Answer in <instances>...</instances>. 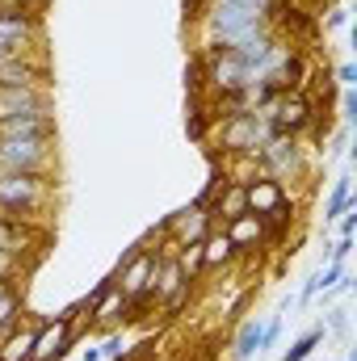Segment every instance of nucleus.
<instances>
[{
  "mask_svg": "<svg viewBox=\"0 0 357 361\" xmlns=\"http://www.w3.org/2000/svg\"><path fill=\"white\" fill-rule=\"evenodd\" d=\"M55 206V177L0 169V214L17 223H38Z\"/></svg>",
  "mask_w": 357,
  "mask_h": 361,
  "instance_id": "nucleus-1",
  "label": "nucleus"
},
{
  "mask_svg": "<svg viewBox=\"0 0 357 361\" xmlns=\"http://www.w3.org/2000/svg\"><path fill=\"white\" fill-rule=\"evenodd\" d=\"M198 68H202V89L210 92V101H219L227 92L253 89V72L231 47H202Z\"/></svg>",
  "mask_w": 357,
  "mask_h": 361,
  "instance_id": "nucleus-2",
  "label": "nucleus"
},
{
  "mask_svg": "<svg viewBox=\"0 0 357 361\" xmlns=\"http://www.w3.org/2000/svg\"><path fill=\"white\" fill-rule=\"evenodd\" d=\"M156 261H160V248H147V244H131L126 257L118 261V269H114V286L126 294V315L152 302L147 286H152V269H156Z\"/></svg>",
  "mask_w": 357,
  "mask_h": 361,
  "instance_id": "nucleus-3",
  "label": "nucleus"
},
{
  "mask_svg": "<svg viewBox=\"0 0 357 361\" xmlns=\"http://www.w3.org/2000/svg\"><path fill=\"white\" fill-rule=\"evenodd\" d=\"M0 169L8 173H59V139H0Z\"/></svg>",
  "mask_w": 357,
  "mask_h": 361,
  "instance_id": "nucleus-4",
  "label": "nucleus"
},
{
  "mask_svg": "<svg viewBox=\"0 0 357 361\" xmlns=\"http://www.w3.org/2000/svg\"><path fill=\"white\" fill-rule=\"evenodd\" d=\"M257 160V169L273 180H303L307 177V147H303V139H290V135H269L265 147L253 156Z\"/></svg>",
  "mask_w": 357,
  "mask_h": 361,
  "instance_id": "nucleus-5",
  "label": "nucleus"
},
{
  "mask_svg": "<svg viewBox=\"0 0 357 361\" xmlns=\"http://www.w3.org/2000/svg\"><path fill=\"white\" fill-rule=\"evenodd\" d=\"M273 135L269 122L248 109V114H227L223 126H219V143H223V156H257L265 147V139Z\"/></svg>",
  "mask_w": 357,
  "mask_h": 361,
  "instance_id": "nucleus-6",
  "label": "nucleus"
},
{
  "mask_svg": "<svg viewBox=\"0 0 357 361\" xmlns=\"http://www.w3.org/2000/svg\"><path fill=\"white\" fill-rule=\"evenodd\" d=\"M85 311V302L59 311L55 319H42L38 324V336H34V349H30V361H63L68 349L76 345V315Z\"/></svg>",
  "mask_w": 357,
  "mask_h": 361,
  "instance_id": "nucleus-7",
  "label": "nucleus"
},
{
  "mask_svg": "<svg viewBox=\"0 0 357 361\" xmlns=\"http://www.w3.org/2000/svg\"><path fill=\"white\" fill-rule=\"evenodd\" d=\"M214 227V219H210V210L206 206H185L177 210L164 227H160V235H164V248H160V257H177V248L185 244H198V240H206V231Z\"/></svg>",
  "mask_w": 357,
  "mask_h": 361,
  "instance_id": "nucleus-8",
  "label": "nucleus"
},
{
  "mask_svg": "<svg viewBox=\"0 0 357 361\" xmlns=\"http://www.w3.org/2000/svg\"><path fill=\"white\" fill-rule=\"evenodd\" d=\"M47 244V227H34V223H17V219H4L0 214V248L4 252H21V257H38Z\"/></svg>",
  "mask_w": 357,
  "mask_h": 361,
  "instance_id": "nucleus-9",
  "label": "nucleus"
},
{
  "mask_svg": "<svg viewBox=\"0 0 357 361\" xmlns=\"http://www.w3.org/2000/svg\"><path fill=\"white\" fill-rule=\"evenodd\" d=\"M0 139H59L55 114H8L0 118Z\"/></svg>",
  "mask_w": 357,
  "mask_h": 361,
  "instance_id": "nucleus-10",
  "label": "nucleus"
},
{
  "mask_svg": "<svg viewBox=\"0 0 357 361\" xmlns=\"http://www.w3.org/2000/svg\"><path fill=\"white\" fill-rule=\"evenodd\" d=\"M244 197H248V214H273L282 202H286V185L282 180L265 177V173H253V177L244 180Z\"/></svg>",
  "mask_w": 357,
  "mask_h": 361,
  "instance_id": "nucleus-11",
  "label": "nucleus"
},
{
  "mask_svg": "<svg viewBox=\"0 0 357 361\" xmlns=\"http://www.w3.org/2000/svg\"><path fill=\"white\" fill-rule=\"evenodd\" d=\"M181 286H189V277H185V269L177 265V257H160V261H156V269H152V286H147L152 302H156V307H164Z\"/></svg>",
  "mask_w": 357,
  "mask_h": 361,
  "instance_id": "nucleus-12",
  "label": "nucleus"
},
{
  "mask_svg": "<svg viewBox=\"0 0 357 361\" xmlns=\"http://www.w3.org/2000/svg\"><path fill=\"white\" fill-rule=\"evenodd\" d=\"M227 240H231V248L236 252H253V248H261L265 244V219L261 214H240V219H227Z\"/></svg>",
  "mask_w": 357,
  "mask_h": 361,
  "instance_id": "nucleus-13",
  "label": "nucleus"
},
{
  "mask_svg": "<svg viewBox=\"0 0 357 361\" xmlns=\"http://www.w3.org/2000/svg\"><path fill=\"white\" fill-rule=\"evenodd\" d=\"M38 324H42V319H21V324L0 341V361H30L34 336H38Z\"/></svg>",
  "mask_w": 357,
  "mask_h": 361,
  "instance_id": "nucleus-14",
  "label": "nucleus"
},
{
  "mask_svg": "<svg viewBox=\"0 0 357 361\" xmlns=\"http://www.w3.org/2000/svg\"><path fill=\"white\" fill-rule=\"evenodd\" d=\"M21 302H25V281H0V341L21 324Z\"/></svg>",
  "mask_w": 357,
  "mask_h": 361,
  "instance_id": "nucleus-15",
  "label": "nucleus"
},
{
  "mask_svg": "<svg viewBox=\"0 0 357 361\" xmlns=\"http://www.w3.org/2000/svg\"><path fill=\"white\" fill-rule=\"evenodd\" d=\"M89 319L97 324V328H114V324H122V319H126V294H122L118 286H109V290L89 307Z\"/></svg>",
  "mask_w": 357,
  "mask_h": 361,
  "instance_id": "nucleus-16",
  "label": "nucleus"
},
{
  "mask_svg": "<svg viewBox=\"0 0 357 361\" xmlns=\"http://www.w3.org/2000/svg\"><path fill=\"white\" fill-rule=\"evenodd\" d=\"M231 261H236V248H231L227 231L210 227L206 240H202V273H214L219 265H231Z\"/></svg>",
  "mask_w": 357,
  "mask_h": 361,
  "instance_id": "nucleus-17",
  "label": "nucleus"
},
{
  "mask_svg": "<svg viewBox=\"0 0 357 361\" xmlns=\"http://www.w3.org/2000/svg\"><path fill=\"white\" fill-rule=\"evenodd\" d=\"M261 332H265V319H261V315L244 319L240 332H236V341H231V361H253L257 357V353H261Z\"/></svg>",
  "mask_w": 357,
  "mask_h": 361,
  "instance_id": "nucleus-18",
  "label": "nucleus"
},
{
  "mask_svg": "<svg viewBox=\"0 0 357 361\" xmlns=\"http://www.w3.org/2000/svg\"><path fill=\"white\" fill-rule=\"evenodd\" d=\"M349 206H357V197H353V185H349V173H345V177H337L332 193H328V202H324V223L341 219Z\"/></svg>",
  "mask_w": 357,
  "mask_h": 361,
  "instance_id": "nucleus-19",
  "label": "nucleus"
},
{
  "mask_svg": "<svg viewBox=\"0 0 357 361\" xmlns=\"http://www.w3.org/2000/svg\"><path fill=\"white\" fill-rule=\"evenodd\" d=\"M324 336H328V332H324V324H320V328H311V332H303V336H298V341L282 353V361H307L311 353H315V345H320Z\"/></svg>",
  "mask_w": 357,
  "mask_h": 361,
  "instance_id": "nucleus-20",
  "label": "nucleus"
},
{
  "mask_svg": "<svg viewBox=\"0 0 357 361\" xmlns=\"http://www.w3.org/2000/svg\"><path fill=\"white\" fill-rule=\"evenodd\" d=\"M34 269V257H21V252H4L0 248V281H21L25 273Z\"/></svg>",
  "mask_w": 357,
  "mask_h": 361,
  "instance_id": "nucleus-21",
  "label": "nucleus"
},
{
  "mask_svg": "<svg viewBox=\"0 0 357 361\" xmlns=\"http://www.w3.org/2000/svg\"><path fill=\"white\" fill-rule=\"evenodd\" d=\"M177 265L185 269V277H189V281H198V273H202V240H198V244H185V248H177Z\"/></svg>",
  "mask_w": 357,
  "mask_h": 361,
  "instance_id": "nucleus-22",
  "label": "nucleus"
},
{
  "mask_svg": "<svg viewBox=\"0 0 357 361\" xmlns=\"http://www.w3.org/2000/svg\"><path fill=\"white\" fill-rule=\"evenodd\" d=\"M324 332H332V336H341V341H349V311L345 307H337V311H328V328Z\"/></svg>",
  "mask_w": 357,
  "mask_h": 361,
  "instance_id": "nucleus-23",
  "label": "nucleus"
},
{
  "mask_svg": "<svg viewBox=\"0 0 357 361\" xmlns=\"http://www.w3.org/2000/svg\"><path fill=\"white\" fill-rule=\"evenodd\" d=\"M277 336H282V315H273V319H265V332H261V353L277 345Z\"/></svg>",
  "mask_w": 357,
  "mask_h": 361,
  "instance_id": "nucleus-24",
  "label": "nucleus"
},
{
  "mask_svg": "<svg viewBox=\"0 0 357 361\" xmlns=\"http://www.w3.org/2000/svg\"><path fill=\"white\" fill-rule=\"evenodd\" d=\"M101 357L105 361H122L126 357V341H122V336H109V341L101 345Z\"/></svg>",
  "mask_w": 357,
  "mask_h": 361,
  "instance_id": "nucleus-25",
  "label": "nucleus"
},
{
  "mask_svg": "<svg viewBox=\"0 0 357 361\" xmlns=\"http://www.w3.org/2000/svg\"><path fill=\"white\" fill-rule=\"evenodd\" d=\"M315 294H320V286H315V273H311V277L303 281V294H298V307H307V302H311Z\"/></svg>",
  "mask_w": 357,
  "mask_h": 361,
  "instance_id": "nucleus-26",
  "label": "nucleus"
},
{
  "mask_svg": "<svg viewBox=\"0 0 357 361\" xmlns=\"http://www.w3.org/2000/svg\"><path fill=\"white\" fill-rule=\"evenodd\" d=\"M353 231H357V206H349L341 214V235H353Z\"/></svg>",
  "mask_w": 357,
  "mask_h": 361,
  "instance_id": "nucleus-27",
  "label": "nucleus"
},
{
  "mask_svg": "<svg viewBox=\"0 0 357 361\" xmlns=\"http://www.w3.org/2000/svg\"><path fill=\"white\" fill-rule=\"evenodd\" d=\"M337 80H341L345 89H353V80H357V68H353V63H341V68H337Z\"/></svg>",
  "mask_w": 357,
  "mask_h": 361,
  "instance_id": "nucleus-28",
  "label": "nucleus"
},
{
  "mask_svg": "<svg viewBox=\"0 0 357 361\" xmlns=\"http://www.w3.org/2000/svg\"><path fill=\"white\" fill-rule=\"evenodd\" d=\"M8 4H17V8H30V13H42V8H47V0H8Z\"/></svg>",
  "mask_w": 357,
  "mask_h": 361,
  "instance_id": "nucleus-29",
  "label": "nucleus"
},
{
  "mask_svg": "<svg viewBox=\"0 0 357 361\" xmlns=\"http://www.w3.org/2000/svg\"><path fill=\"white\" fill-rule=\"evenodd\" d=\"M345 118H357V92H345Z\"/></svg>",
  "mask_w": 357,
  "mask_h": 361,
  "instance_id": "nucleus-30",
  "label": "nucleus"
},
{
  "mask_svg": "<svg viewBox=\"0 0 357 361\" xmlns=\"http://www.w3.org/2000/svg\"><path fill=\"white\" fill-rule=\"evenodd\" d=\"M345 25V8H332V17H328V30H341Z\"/></svg>",
  "mask_w": 357,
  "mask_h": 361,
  "instance_id": "nucleus-31",
  "label": "nucleus"
},
{
  "mask_svg": "<svg viewBox=\"0 0 357 361\" xmlns=\"http://www.w3.org/2000/svg\"><path fill=\"white\" fill-rule=\"evenodd\" d=\"M85 361H101V349H97V345H89V349H85Z\"/></svg>",
  "mask_w": 357,
  "mask_h": 361,
  "instance_id": "nucleus-32",
  "label": "nucleus"
},
{
  "mask_svg": "<svg viewBox=\"0 0 357 361\" xmlns=\"http://www.w3.org/2000/svg\"><path fill=\"white\" fill-rule=\"evenodd\" d=\"M345 361H357V353H349V357H345Z\"/></svg>",
  "mask_w": 357,
  "mask_h": 361,
  "instance_id": "nucleus-33",
  "label": "nucleus"
}]
</instances>
